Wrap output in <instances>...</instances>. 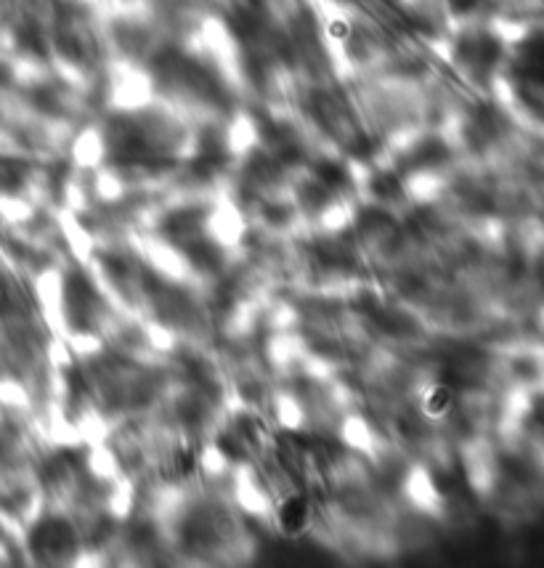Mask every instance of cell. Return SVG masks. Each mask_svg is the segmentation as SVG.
<instances>
[{
	"label": "cell",
	"instance_id": "cell-4",
	"mask_svg": "<svg viewBox=\"0 0 544 568\" xmlns=\"http://www.w3.org/2000/svg\"><path fill=\"white\" fill-rule=\"evenodd\" d=\"M319 221H322L324 228H329V231H338V228H343V226L351 221V213L345 210L343 202H332L329 207H327V210H322Z\"/></svg>",
	"mask_w": 544,
	"mask_h": 568
},
{
	"label": "cell",
	"instance_id": "cell-1",
	"mask_svg": "<svg viewBox=\"0 0 544 568\" xmlns=\"http://www.w3.org/2000/svg\"><path fill=\"white\" fill-rule=\"evenodd\" d=\"M274 523L282 536L300 539L314 528V510L305 494H287L274 508Z\"/></svg>",
	"mask_w": 544,
	"mask_h": 568
},
{
	"label": "cell",
	"instance_id": "cell-2",
	"mask_svg": "<svg viewBox=\"0 0 544 568\" xmlns=\"http://www.w3.org/2000/svg\"><path fill=\"white\" fill-rule=\"evenodd\" d=\"M457 406V393L451 386L444 383H433V386L423 388V396H420V414L430 423H441L446 420Z\"/></svg>",
	"mask_w": 544,
	"mask_h": 568
},
{
	"label": "cell",
	"instance_id": "cell-5",
	"mask_svg": "<svg viewBox=\"0 0 544 568\" xmlns=\"http://www.w3.org/2000/svg\"><path fill=\"white\" fill-rule=\"evenodd\" d=\"M324 32H327L329 40L348 43L351 40V35H353V27H351V21L343 19V16H332V19L324 24Z\"/></svg>",
	"mask_w": 544,
	"mask_h": 568
},
{
	"label": "cell",
	"instance_id": "cell-3",
	"mask_svg": "<svg viewBox=\"0 0 544 568\" xmlns=\"http://www.w3.org/2000/svg\"><path fill=\"white\" fill-rule=\"evenodd\" d=\"M200 451H194L191 447H178L170 454V467L178 478H191L200 470Z\"/></svg>",
	"mask_w": 544,
	"mask_h": 568
},
{
	"label": "cell",
	"instance_id": "cell-6",
	"mask_svg": "<svg viewBox=\"0 0 544 568\" xmlns=\"http://www.w3.org/2000/svg\"><path fill=\"white\" fill-rule=\"evenodd\" d=\"M59 3H72V0H59Z\"/></svg>",
	"mask_w": 544,
	"mask_h": 568
}]
</instances>
